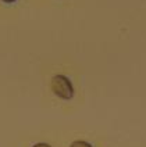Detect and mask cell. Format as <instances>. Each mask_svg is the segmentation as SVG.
Wrapping results in <instances>:
<instances>
[{"mask_svg":"<svg viewBox=\"0 0 146 147\" xmlns=\"http://www.w3.org/2000/svg\"><path fill=\"white\" fill-rule=\"evenodd\" d=\"M50 88L57 97L63 100H71L74 97L73 83L64 75H54L50 81Z\"/></svg>","mask_w":146,"mask_h":147,"instance_id":"6da1fadb","label":"cell"},{"mask_svg":"<svg viewBox=\"0 0 146 147\" xmlns=\"http://www.w3.org/2000/svg\"><path fill=\"white\" fill-rule=\"evenodd\" d=\"M70 147H93V146L89 144L88 142H85V140H75V142L71 143Z\"/></svg>","mask_w":146,"mask_h":147,"instance_id":"7a4b0ae2","label":"cell"},{"mask_svg":"<svg viewBox=\"0 0 146 147\" xmlns=\"http://www.w3.org/2000/svg\"><path fill=\"white\" fill-rule=\"evenodd\" d=\"M32 147H52V146L48 144V143H36V144H33Z\"/></svg>","mask_w":146,"mask_h":147,"instance_id":"3957f363","label":"cell"},{"mask_svg":"<svg viewBox=\"0 0 146 147\" xmlns=\"http://www.w3.org/2000/svg\"><path fill=\"white\" fill-rule=\"evenodd\" d=\"M1 1H4V3H14L17 0H1Z\"/></svg>","mask_w":146,"mask_h":147,"instance_id":"277c9868","label":"cell"}]
</instances>
